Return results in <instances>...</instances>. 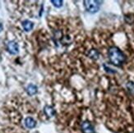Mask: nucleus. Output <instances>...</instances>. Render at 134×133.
Instances as JSON below:
<instances>
[{
  "instance_id": "7",
  "label": "nucleus",
  "mask_w": 134,
  "mask_h": 133,
  "mask_svg": "<svg viewBox=\"0 0 134 133\" xmlns=\"http://www.w3.org/2000/svg\"><path fill=\"white\" fill-rule=\"evenodd\" d=\"M44 114H45L47 117L51 118V117L54 116V114H55V110H54V109L53 108H52L51 106L46 105V106L44 108Z\"/></svg>"
},
{
  "instance_id": "6",
  "label": "nucleus",
  "mask_w": 134,
  "mask_h": 133,
  "mask_svg": "<svg viewBox=\"0 0 134 133\" xmlns=\"http://www.w3.org/2000/svg\"><path fill=\"white\" fill-rule=\"evenodd\" d=\"M26 92H27V94L29 95H36L37 93V91H38L37 86L33 85V84H29L27 85V87H26Z\"/></svg>"
},
{
  "instance_id": "10",
  "label": "nucleus",
  "mask_w": 134,
  "mask_h": 133,
  "mask_svg": "<svg viewBox=\"0 0 134 133\" xmlns=\"http://www.w3.org/2000/svg\"><path fill=\"white\" fill-rule=\"evenodd\" d=\"M51 3L56 8H60L63 6V1L61 0H51Z\"/></svg>"
},
{
  "instance_id": "4",
  "label": "nucleus",
  "mask_w": 134,
  "mask_h": 133,
  "mask_svg": "<svg viewBox=\"0 0 134 133\" xmlns=\"http://www.w3.org/2000/svg\"><path fill=\"white\" fill-rule=\"evenodd\" d=\"M81 131H82L83 133H94V128H93V126L91 125V123L90 122H86L82 123L81 124Z\"/></svg>"
},
{
  "instance_id": "5",
  "label": "nucleus",
  "mask_w": 134,
  "mask_h": 133,
  "mask_svg": "<svg viewBox=\"0 0 134 133\" xmlns=\"http://www.w3.org/2000/svg\"><path fill=\"white\" fill-rule=\"evenodd\" d=\"M25 125L27 128L32 129L34 128H36V120H35L34 118H32L31 117H28L25 119Z\"/></svg>"
},
{
  "instance_id": "3",
  "label": "nucleus",
  "mask_w": 134,
  "mask_h": 133,
  "mask_svg": "<svg viewBox=\"0 0 134 133\" xmlns=\"http://www.w3.org/2000/svg\"><path fill=\"white\" fill-rule=\"evenodd\" d=\"M7 49L11 54H17L19 52V46L15 41H10L7 44Z\"/></svg>"
},
{
  "instance_id": "12",
  "label": "nucleus",
  "mask_w": 134,
  "mask_h": 133,
  "mask_svg": "<svg viewBox=\"0 0 134 133\" xmlns=\"http://www.w3.org/2000/svg\"><path fill=\"white\" fill-rule=\"evenodd\" d=\"M3 24H2V23H0V32H1L2 31H3Z\"/></svg>"
},
{
  "instance_id": "9",
  "label": "nucleus",
  "mask_w": 134,
  "mask_h": 133,
  "mask_svg": "<svg viewBox=\"0 0 134 133\" xmlns=\"http://www.w3.org/2000/svg\"><path fill=\"white\" fill-rule=\"evenodd\" d=\"M88 56L91 57V59H94V60H96V59H99V52H98L96 49H91V50L90 51V53H89Z\"/></svg>"
},
{
  "instance_id": "8",
  "label": "nucleus",
  "mask_w": 134,
  "mask_h": 133,
  "mask_svg": "<svg viewBox=\"0 0 134 133\" xmlns=\"http://www.w3.org/2000/svg\"><path fill=\"white\" fill-rule=\"evenodd\" d=\"M22 26H23V29H24L26 31H30L34 27V23L31 21H29V20H26L22 22Z\"/></svg>"
},
{
  "instance_id": "11",
  "label": "nucleus",
  "mask_w": 134,
  "mask_h": 133,
  "mask_svg": "<svg viewBox=\"0 0 134 133\" xmlns=\"http://www.w3.org/2000/svg\"><path fill=\"white\" fill-rule=\"evenodd\" d=\"M62 42H63V44H69L70 42H71V40H70V37L66 36L63 37V39H62Z\"/></svg>"
},
{
  "instance_id": "1",
  "label": "nucleus",
  "mask_w": 134,
  "mask_h": 133,
  "mask_svg": "<svg viewBox=\"0 0 134 133\" xmlns=\"http://www.w3.org/2000/svg\"><path fill=\"white\" fill-rule=\"evenodd\" d=\"M109 59L115 66H121L125 62L124 54L117 47H111L109 49Z\"/></svg>"
},
{
  "instance_id": "2",
  "label": "nucleus",
  "mask_w": 134,
  "mask_h": 133,
  "mask_svg": "<svg viewBox=\"0 0 134 133\" xmlns=\"http://www.w3.org/2000/svg\"><path fill=\"white\" fill-rule=\"evenodd\" d=\"M99 1H92V0H86L84 1V6L87 11H89L91 13H95L100 9V4Z\"/></svg>"
}]
</instances>
